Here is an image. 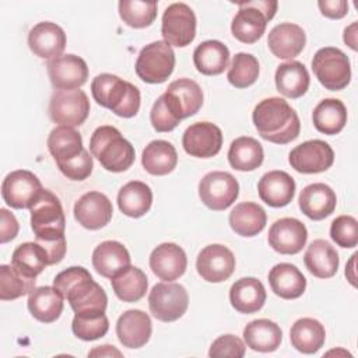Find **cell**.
Listing matches in <instances>:
<instances>
[{
    "mask_svg": "<svg viewBox=\"0 0 358 358\" xmlns=\"http://www.w3.org/2000/svg\"><path fill=\"white\" fill-rule=\"evenodd\" d=\"M53 287L67 299L76 315H99L106 310L108 296L103 288L84 267L60 271L53 280Z\"/></svg>",
    "mask_w": 358,
    "mask_h": 358,
    "instance_id": "obj_1",
    "label": "cell"
},
{
    "mask_svg": "<svg viewBox=\"0 0 358 358\" xmlns=\"http://www.w3.org/2000/svg\"><path fill=\"white\" fill-rule=\"evenodd\" d=\"M252 119L260 137L270 143H291L301 131V122L296 112L285 99L278 96L260 101L253 109Z\"/></svg>",
    "mask_w": 358,
    "mask_h": 358,
    "instance_id": "obj_2",
    "label": "cell"
},
{
    "mask_svg": "<svg viewBox=\"0 0 358 358\" xmlns=\"http://www.w3.org/2000/svg\"><path fill=\"white\" fill-rule=\"evenodd\" d=\"M94 99L120 117H133L140 109V91L136 85L109 73L96 76L91 83Z\"/></svg>",
    "mask_w": 358,
    "mask_h": 358,
    "instance_id": "obj_3",
    "label": "cell"
},
{
    "mask_svg": "<svg viewBox=\"0 0 358 358\" xmlns=\"http://www.w3.org/2000/svg\"><path fill=\"white\" fill-rule=\"evenodd\" d=\"M91 154L109 172H123L134 162V147L113 126H99L90 140Z\"/></svg>",
    "mask_w": 358,
    "mask_h": 358,
    "instance_id": "obj_4",
    "label": "cell"
},
{
    "mask_svg": "<svg viewBox=\"0 0 358 358\" xmlns=\"http://www.w3.org/2000/svg\"><path fill=\"white\" fill-rule=\"evenodd\" d=\"M31 210V228L38 242H50L64 238L66 218L56 194L43 189Z\"/></svg>",
    "mask_w": 358,
    "mask_h": 358,
    "instance_id": "obj_5",
    "label": "cell"
},
{
    "mask_svg": "<svg viewBox=\"0 0 358 358\" xmlns=\"http://www.w3.org/2000/svg\"><path fill=\"white\" fill-rule=\"evenodd\" d=\"M278 3L275 0H253L238 3V13L232 20V35L243 43H255L266 31L267 22L274 17Z\"/></svg>",
    "mask_w": 358,
    "mask_h": 358,
    "instance_id": "obj_6",
    "label": "cell"
},
{
    "mask_svg": "<svg viewBox=\"0 0 358 358\" xmlns=\"http://www.w3.org/2000/svg\"><path fill=\"white\" fill-rule=\"evenodd\" d=\"M312 70L319 83L330 91H340L351 81L350 59L338 48L319 49L312 59Z\"/></svg>",
    "mask_w": 358,
    "mask_h": 358,
    "instance_id": "obj_7",
    "label": "cell"
},
{
    "mask_svg": "<svg viewBox=\"0 0 358 358\" xmlns=\"http://www.w3.org/2000/svg\"><path fill=\"white\" fill-rule=\"evenodd\" d=\"M175 67V52L165 41L145 45L136 60V73L148 84H161L168 80Z\"/></svg>",
    "mask_w": 358,
    "mask_h": 358,
    "instance_id": "obj_8",
    "label": "cell"
},
{
    "mask_svg": "<svg viewBox=\"0 0 358 358\" xmlns=\"http://www.w3.org/2000/svg\"><path fill=\"white\" fill-rule=\"evenodd\" d=\"M189 295L183 285L176 282H158L148 295V306L152 316L161 322H175L185 315Z\"/></svg>",
    "mask_w": 358,
    "mask_h": 358,
    "instance_id": "obj_9",
    "label": "cell"
},
{
    "mask_svg": "<svg viewBox=\"0 0 358 358\" xmlns=\"http://www.w3.org/2000/svg\"><path fill=\"white\" fill-rule=\"evenodd\" d=\"M90 113V101L83 90H56L49 102L50 119L67 127L83 124Z\"/></svg>",
    "mask_w": 358,
    "mask_h": 358,
    "instance_id": "obj_10",
    "label": "cell"
},
{
    "mask_svg": "<svg viewBox=\"0 0 358 358\" xmlns=\"http://www.w3.org/2000/svg\"><path fill=\"white\" fill-rule=\"evenodd\" d=\"M239 194V183L224 171H213L203 176L199 183V197L206 207L214 211L228 208Z\"/></svg>",
    "mask_w": 358,
    "mask_h": 358,
    "instance_id": "obj_11",
    "label": "cell"
},
{
    "mask_svg": "<svg viewBox=\"0 0 358 358\" xmlns=\"http://www.w3.org/2000/svg\"><path fill=\"white\" fill-rule=\"evenodd\" d=\"M161 32L168 45L185 48L196 36V15L185 3H172L162 15Z\"/></svg>",
    "mask_w": 358,
    "mask_h": 358,
    "instance_id": "obj_12",
    "label": "cell"
},
{
    "mask_svg": "<svg viewBox=\"0 0 358 358\" xmlns=\"http://www.w3.org/2000/svg\"><path fill=\"white\" fill-rule=\"evenodd\" d=\"M42 190L38 176L27 169L10 172L1 183V197L13 208H31Z\"/></svg>",
    "mask_w": 358,
    "mask_h": 358,
    "instance_id": "obj_13",
    "label": "cell"
},
{
    "mask_svg": "<svg viewBox=\"0 0 358 358\" xmlns=\"http://www.w3.org/2000/svg\"><path fill=\"white\" fill-rule=\"evenodd\" d=\"M291 166L301 173H319L327 171L334 162L333 148L323 140H308L289 152Z\"/></svg>",
    "mask_w": 358,
    "mask_h": 358,
    "instance_id": "obj_14",
    "label": "cell"
},
{
    "mask_svg": "<svg viewBox=\"0 0 358 358\" xmlns=\"http://www.w3.org/2000/svg\"><path fill=\"white\" fill-rule=\"evenodd\" d=\"M162 95L166 106L179 120L193 116L203 105V91L200 85L190 78L172 81Z\"/></svg>",
    "mask_w": 358,
    "mask_h": 358,
    "instance_id": "obj_15",
    "label": "cell"
},
{
    "mask_svg": "<svg viewBox=\"0 0 358 358\" xmlns=\"http://www.w3.org/2000/svg\"><path fill=\"white\" fill-rule=\"evenodd\" d=\"M183 150L196 158H211L222 147L221 129L210 122H197L190 124L182 137Z\"/></svg>",
    "mask_w": 358,
    "mask_h": 358,
    "instance_id": "obj_16",
    "label": "cell"
},
{
    "mask_svg": "<svg viewBox=\"0 0 358 358\" xmlns=\"http://www.w3.org/2000/svg\"><path fill=\"white\" fill-rule=\"evenodd\" d=\"M196 268L199 275L207 282H222L235 270V256L224 245L213 243L201 249L197 256Z\"/></svg>",
    "mask_w": 358,
    "mask_h": 358,
    "instance_id": "obj_17",
    "label": "cell"
},
{
    "mask_svg": "<svg viewBox=\"0 0 358 358\" xmlns=\"http://www.w3.org/2000/svg\"><path fill=\"white\" fill-rule=\"evenodd\" d=\"M52 85L56 90H77L87 83L88 67L84 59L76 55H64L52 59L46 64Z\"/></svg>",
    "mask_w": 358,
    "mask_h": 358,
    "instance_id": "obj_18",
    "label": "cell"
},
{
    "mask_svg": "<svg viewBox=\"0 0 358 358\" xmlns=\"http://www.w3.org/2000/svg\"><path fill=\"white\" fill-rule=\"evenodd\" d=\"M306 239V227L296 218H280L268 229V245L281 255H296L305 246Z\"/></svg>",
    "mask_w": 358,
    "mask_h": 358,
    "instance_id": "obj_19",
    "label": "cell"
},
{
    "mask_svg": "<svg viewBox=\"0 0 358 358\" xmlns=\"http://www.w3.org/2000/svg\"><path fill=\"white\" fill-rule=\"evenodd\" d=\"M112 203L101 192H88L74 204V218L87 229H99L112 218Z\"/></svg>",
    "mask_w": 358,
    "mask_h": 358,
    "instance_id": "obj_20",
    "label": "cell"
},
{
    "mask_svg": "<svg viewBox=\"0 0 358 358\" xmlns=\"http://www.w3.org/2000/svg\"><path fill=\"white\" fill-rule=\"evenodd\" d=\"M186 267V253L176 243H161L150 255V268L159 280L173 281L185 274Z\"/></svg>",
    "mask_w": 358,
    "mask_h": 358,
    "instance_id": "obj_21",
    "label": "cell"
},
{
    "mask_svg": "<svg viewBox=\"0 0 358 358\" xmlns=\"http://www.w3.org/2000/svg\"><path fill=\"white\" fill-rule=\"evenodd\" d=\"M28 46L38 57L52 60L63 53L66 34L55 22H38L28 34Z\"/></svg>",
    "mask_w": 358,
    "mask_h": 358,
    "instance_id": "obj_22",
    "label": "cell"
},
{
    "mask_svg": "<svg viewBox=\"0 0 358 358\" xmlns=\"http://www.w3.org/2000/svg\"><path fill=\"white\" fill-rule=\"evenodd\" d=\"M151 333V319L143 310L129 309L117 319L116 334L123 347L140 348L148 343Z\"/></svg>",
    "mask_w": 358,
    "mask_h": 358,
    "instance_id": "obj_23",
    "label": "cell"
},
{
    "mask_svg": "<svg viewBox=\"0 0 358 358\" xmlns=\"http://www.w3.org/2000/svg\"><path fill=\"white\" fill-rule=\"evenodd\" d=\"M306 43L305 31L292 22L275 25L267 38L268 49L278 59H294L298 56Z\"/></svg>",
    "mask_w": 358,
    "mask_h": 358,
    "instance_id": "obj_24",
    "label": "cell"
},
{
    "mask_svg": "<svg viewBox=\"0 0 358 358\" xmlns=\"http://www.w3.org/2000/svg\"><path fill=\"white\" fill-rule=\"evenodd\" d=\"M298 203L301 211L308 218L320 221L334 211L337 197L329 185L312 183L302 189Z\"/></svg>",
    "mask_w": 358,
    "mask_h": 358,
    "instance_id": "obj_25",
    "label": "cell"
},
{
    "mask_svg": "<svg viewBox=\"0 0 358 358\" xmlns=\"http://www.w3.org/2000/svg\"><path fill=\"white\" fill-rule=\"evenodd\" d=\"M257 192L262 201L270 207H284L294 199L295 182L284 171H270L260 178Z\"/></svg>",
    "mask_w": 358,
    "mask_h": 358,
    "instance_id": "obj_26",
    "label": "cell"
},
{
    "mask_svg": "<svg viewBox=\"0 0 358 358\" xmlns=\"http://www.w3.org/2000/svg\"><path fill=\"white\" fill-rule=\"evenodd\" d=\"M266 296L264 285L255 277L239 278L229 289L231 305L235 310L245 315L260 310L266 302Z\"/></svg>",
    "mask_w": 358,
    "mask_h": 358,
    "instance_id": "obj_27",
    "label": "cell"
},
{
    "mask_svg": "<svg viewBox=\"0 0 358 358\" xmlns=\"http://www.w3.org/2000/svg\"><path fill=\"white\" fill-rule=\"evenodd\" d=\"M92 266L102 277L112 278L130 266V255L120 242L105 241L94 249Z\"/></svg>",
    "mask_w": 358,
    "mask_h": 358,
    "instance_id": "obj_28",
    "label": "cell"
},
{
    "mask_svg": "<svg viewBox=\"0 0 358 358\" xmlns=\"http://www.w3.org/2000/svg\"><path fill=\"white\" fill-rule=\"evenodd\" d=\"M273 292L282 299H296L306 288V278L299 268L291 263L275 264L268 273Z\"/></svg>",
    "mask_w": 358,
    "mask_h": 358,
    "instance_id": "obj_29",
    "label": "cell"
},
{
    "mask_svg": "<svg viewBox=\"0 0 358 358\" xmlns=\"http://www.w3.org/2000/svg\"><path fill=\"white\" fill-rule=\"evenodd\" d=\"M243 340L253 351L273 352L282 341V331L273 320L256 319L245 326Z\"/></svg>",
    "mask_w": 358,
    "mask_h": 358,
    "instance_id": "obj_30",
    "label": "cell"
},
{
    "mask_svg": "<svg viewBox=\"0 0 358 358\" xmlns=\"http://www.w3.org/2000/svg\"><path fill=\"white\" fill-rule=\"evenodd\" d=\"M303 263L310 274L317 278H330L338 268V253L324 239H315L306 249Z\"/></svg>",
    "mask_w": 358,
    "mask_h": 358,
    "instance_id": "obj_31",
    "label": "cell"
},
{
    "mask_svg": "<svg viewBox=\"0 0 358 358\" xmlns=\"http://www.w3.org/2000/svg\"><path fill=\"white\" fill-rule=\"evenodd\" d=\"M274 78L277 91L291 99L305 95L310 83L306 67L298 60H289L280 64Z\"/></svg>",
    "mask_w": 358,
    "mask_h": 358,
    "instance_id": "obj_32",
    "label": "cell"
},
{
    "mask_svg": "<svg viewBox=\"0 0 358 358\" xmlns=\"http://www.w3.org/2000/svg\"><path fill=\"white\" fill-rule=\"evenodd\" d=\"M229 225L241 236H255L260 234L267 222L266 211L262 206L252 201L236 204L229 213Z\"/></svg>",
    "mask_w": 358,
    "mask_h": 358,
    "instance_id": "obj_33",
    "label": "cell"
},
{
    "mask_svg": "<svg viewBox=\"0 0 358 358\" xmlns=\"http://www.w3.org/2000/svg\"><path fill=\"white\" fill-rule=\"evenodd\" d=\"M229 62L228 48L215 39L204 41L196 46L193 52V63L204 76H218L227 67Z\"/></svg>",
    "mask_w": 358,
    "mask_h": 358,
    "instance_id": "obj_34",
    "label": "cell"
},
{
    "mask_svg": "<svg viewBox=\"0 0 358 358\" xmlns=\"http://www.w3.org/2000/svg\"><path fill=\"white\" fill-rule=\"evenodd\" d=\"M63 295L55 287H38L28 296V309L36 320L52 323L63 312Z\"/></svg>",
    "mask_w": 358,
    "mask_h": 358,
    "instance_id": "obj_35",
    "label": "cell"
},
{
    "mask_svg": "<svg viewBox=\"0 0 358 358\" xmlns=\"http://www.w3.org/2000/svg\"><path fill=\"white\" fill-rule=\"evenodd\" d=\"M324 338V326L312 317L298 319L289 330V340L292 347L302 354L317 352L323 347Z\"/></svg>",
    "mask_w": 358,
    "mask_h": 358,
    "instance_id": "obj_36",
    "label": "cell"
},
{
    "mask_svg": "<svg viewBox=\"0 0 358 358\" xmlns=\"http://www.w3.org/2000/svg\"><path fill=\"white\" fill-rule=\"evenodd\" d=\"M141 164L148 173L164 176L176 168L178 152L171 143L165 140H154L143 150Z\"/></svg>",
    "mask_w": 358,
    "mask_h": 358,
    "instance_id": "obj_37",
    "label": "cell"
},
{
    "mask_svg": "<svg viewBox=\"0 0 358 358\" xmlns=\"http://www.w3.org/2000/svg\"><path fill=\"white\" fill-rule=\"evenodd\" d=\"M152 204V192L150 186L140 180L126 183L117 193L119 210L131 218L143 217Z\"/></svg>",
    "mask_w": 358,
    "mask_h": 358,
    "instance_id": "obj_38",
    "label": "cell"
},
{
    "mask_svg": "<svg viewBox=\"0 0 358 358\" xmlns=\"http://www.w3.org/2000/svg\"><path fill=\"white\" fill-rule=\"evenodd\" d=\"M48 148L57 165L78 157L84 151L81 134L74 127L67 126H57L50 131Z\"/></svg>",
    "mask_w": 358,
    "mask_h": 358,
    "instance_id": "obj_39",
    "label": "cell"
},
{
    "mask_svg": "<svg viewBox=\"0 0 358 358\" xmlns=\"http://www.w3.org/2000/svg\"><path fill=\"white\" fill-rule=\"evenodd\" d=\"M312 120L320 133L327 136L337 134L347 123V108L340 99L326 98L313 109Z\"/></svg>",
    "mask_w": 358,
    "mask_h": 358,
    "instance_id": "obj_40",
    "label": "cell"
},
{
    "mask_svg": "<svg viewBox=\"0 0 358 358\" xmlns=\"http://www.w3.org/2000/svg\"><path fill=\"white\" fill-rule=\"evenodd\" d=\"M263 158L262 144L249 136L235 138L228 150L229 165L236 171H255L262 165Z\"/></svg>",
    "mask_w": 358,
    "mask_h": 358,
    "instance_id": "obj_41",
    "label": "cell"
},
{
    "mask_svg": "<svg viewBox=\"0 0 358 358\" xmlns=\"http://www.w3.org/2000/svg\"><path fill=\"white\" fill-rule=\"evenodd\" d=\"M110 284L120 301L137 302L145 295L148 280L143 270L134 266H129L112 277Z\"/></svg>",
    "mask_w": 358,
    "mask_h": 358,
    "instance_id": "obj_42",
    "label": "cell"
},
{
    "mask_svg": "<svg viewBox=\"0 0 358 358\" xmlns=\"http://www.w3.org/2000/svg\"><path fill=\"white\" fill-rule=\"evenodd\" d=\"M11 266L28 277L36 278L49 266V260L45 249L38 242H25L13 252Z\"/></svg>",
    "mask_w": 358,
    "mask_h": 358,
    "instance_id": "obj_43",
    "label": "cell"
},
{
    "mask_svg": "<svg viewBox=\"0 0 358 358\" xmlns=\"http://www.w3.org/2000/svg\"><path fill=\"white\" fill-rule=\"evenodd\" d=\"M36 278L28 277L17 270L14 266H0V299L11 301L35 289Z\"/></svg>",
    "mask_w": 358,
    "mask_h": 358,
    "instance_id": "obj_44",
    "label": "cell"
},
{
    "mask_svg": "<svg viewBox=\"0 0 358 358\" xmlns=\"http://www.w3.org/2000/svg\"><path fill=\"white\" fill-rule=\"evenodd\" d=\"M157 1L120 0L119 15L124 24L131 28L150 27L157 17Z\"/></svg>",
    "mask_w": 358,
    "mask_h": 358,
    "instance_id": "obj_45",
    "label": "cell"
},
{
    "mask_svg": "<svg viewBox=\"0 0 358 358\" xmlns=\"http://www.w3.org/2000/svg\"><path fill=\"white\" fill-rule=\"evenodd\" d=\"M259 77V62L257 59L245 52H239L234 56L229 66L227 78L235 88H246L252 85Z\"/></svg>",
    "mask_w": 358,
    "mask_h": 358,
    "instance_id": "obj_46",
    "label": "cell"
},
{
    "mask_svg": "<svg viewBox=\"0 0 358 358\" xmlns=\"http://www.w3.org/2000/svg\"><path fill=\"white\" fill-rule=\"evenodd\" d=\"M109 320L105 313L99 315H76L71 323V330L76 337L84 341H92L103 337L108 333Z\"/></svg>",
    "mask_w": 358,
    "mask_h": 358,
    "instance_id": "obj_47",
    "label": "cell"
},
{
    "mask_svg": "<svg viewBox=\"0 0 358 358\" xmlns=\"http://www.w3.org/2000/svg\"><path fill=\"white\" fill-rule=\"evenodd\" d=\"M331 239L341 248H355L358 243V222L351 215L337 217L330 227Z\"/></svg>",
    "mask_w": 358,
    "mask_h": 358,
    "instance_id": "obj_48",
    "label": "cell"
},
{
    "mask_svg": "<svg viewBox=\"0 0 358 358\" xmlns=\"http://www.w3.org/2000/svg\"><path fill=\"white\" fill-rule=\"evenodd\" d=\"M92 166H94L92 157L90 155V152L85 148L78 157H76L62 165H57L60 172L70 180L87 179L92 172Z\"/></svg>",
    "mask_w": 358,
    "mask_h": 358,
    "instance_id": "obj_49",
    "label": "cell"
},
{
    "mask_svg": "<svg viewBox=\"0 0 358 358\" xmlns=\"http://www.w3.org/2000/svg\"><path fill=\"white\" fill-rule=\"evenodd\" d=\"M210 357H232L242 358L245 355V344L243 341L234 334H224L215 338L208 351Z\"/></svg>",
    "mask_w": 358,
    "mask_h": 358,
    "instance_id": "obj_50",
    "label": "cell"
},
{
    "mask_svg": "<svg viewBox=\"0 0 358 358\" xmlns=\"http://www.w3.org/2000/svg\"><path fill=\"white\" fill-rule=\"evenodd\" d=\"M150 119L152 127L158 133H166L173 130L179 124V119L169 110V108L165 103L164 95H161L152 105L150 112Z\"/></svg>",
    "mask_w": 358,
    "mask_h": 358,
    "instance_id": "obj_51",
    "label": "cell"
},
{
    "mask_svg": "<svg viewBox=\"0 0 358 358\" xmlns=\"http://www.w3.org/2000/svg\"><path fill=\"white\" fill-rule=\"evenodd\" d=\"M0 242L7 243L8 241L14 239L18 234V221L8 210L1 208L0 210Z\"/></svg>",
    "mask_w": 358,
    "mask_h": 358,
    "instance_id": "obj_52",
    "label": "cell"
},
{
    "mask_svg": "<svg viewBox=\"0 0 358 358\" xmlns=\"http://www.w3.org/2000/svg\"><path fill=\"white\" fill-rule=\"evenodd\" d=\"M317 6L324 17L333 20L343 18L348 11V3L345 0H320Z\"/></svg>",
    "mask_w": 358,
    "mask_h": 358,
    "instance_id": "obj_53",
    "label": "cell"
},
{
    "mask_svg": "<svg viewBox=\"0 0 358 358\" xmlns=\"http://www.w3.org/2000/svg\"><path fill=\"white\" fill-rule=\"evenodd\" d=\"M122 357V352L113 345H101L88 352V357Z\"/></svg>",
    "mask_w": 358,
    "mask_h": 358,
    "instance_id": "obj_54",
    "label": "cell"
},
{
    "mask_svg": "<svg viewBox=\"0 0 358 358\" xmlns=\"http://www.w3.org/2000/svg\"><path fill=\"white\" fill-rule=\"evenodd\" d=\"M344 42L352 49L357 50V22H352L344 29Z\"/></svg>",
    "mask_w": 358,
    "mask_h": 358,
    "instance_id": "obj_55",
    "label": "cell"
},
{
    "mask_svg": "<svg viewBox=\"0 0 358 358\" xmlns=\"http://www.w3.org/2000/svg\"><path fill=\"white\" fill-rule=\"evenodd\" d=\"M355 257H357V253H354L351 256V260L348 262V264L345 266V275H347V280L351 282V285L355 287Z\"/></svg>",
    "mask_w": 358,
    "mask_h": 358,
    "instance_id": "obj_56",
    "label": "cell"
}]
</instances>
